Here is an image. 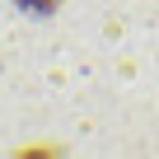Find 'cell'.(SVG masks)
Segmentation results:
<instances>
[{
	"label": "cell",
	"instance_id": "6da1fadb",
	"mask_svg": "<svg viewBox=\"0 0 159 159\" xmlns=\"http://www.w3.org/2000/svg\"><path fill=\"white\" fill-rule=\"evenodd\" d=\"M19 10H28V14H56L61 10V0H14Z\"/></svg>",
	"mask_w": 159,
	"mask_h": 159
}]
</instances>
